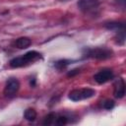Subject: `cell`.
Wrapping results in <instances>:
<instances>
[{
	"label": "cell",
	"mask_w": 126,
	"mask_h": 126,
	"mask_svg": "<svg viewBox=\"0 0 126 126\" xmlns=\"http://www.w3.org/2000/svg\"><path fill=\"white\" fill-rule=\"evenodd\" d=\"M113 52L112 50L106 48V47H95V48H89L86 51V56L90 58L104 60L108 59L112 56Z\"/></svg>",
	"instance_id": "cell-1"
},
{
	"label": "cell",
	"mask_w": 126,
	"mask_h": 126,
	"mask_svg": "<svg viewBox=\"0 0 126 126\" xmlns=\"http://www.w3.org/2000/svg\"><path fill=\"white\" fill-rule=\"evenodd\" d=\"M95 94V91L93 89H80V90H73L69 94V98L73 101H79L82 99L90 98Z\"/></svg>",
	"instance_id": "cell-2"
},
{
	"label": "cell",
	"mask_w": 126,
	"mask_h": 126,
	"mask_svg": "<svg viewBox=\"0 0 126 126\" xmlns=\"http://www.w3.org/2000/svg\"><path fill=\"white\" fill-rule=\"evenodd\" d=\"M20 89V82L15 79V78H11L7 81L5 89H4V94L6 96H13Z\"/></svg>",
	"instance_id": "cell-3"
},
{
	"label": "cell",
	"mask_w": 126,
	"mask_h": 126,
	"mask_svg": "<svg viewBox=\"0 0 126 126\" xmlns=\"http://www.w3.org/2000/svg\"><path fill=\"white\" fill-rule=\"evenodd\" d=\"M113 78V72L111 69H102L98 71L94 76V79L97 84H104Z\"/></svg>",
	"instance_id": "cell-4"
},
{
	"label": "cell",
	"mask_w": 126,
	"mask_h": 126,
	"mask_svg": "<svg viewBox=\"0 0 126 126\" xmlns=\"http://www.w3.org/2000/svg\"><path fill=\"white\" fill-rule=\"evenodd\" d=\"M99 5V0H79L78 7L84 12H89L96 9Z\"/></svg>",
	"instance_id": "cell-5"
},
{
	"label": "cell",
	"mask_w": 126,
	"mask_h": 126,
	"mask_svg": "<svg viewBox=\"0 0 126 126\" xmlns=\"http://www.w3.org/2000/svg\"><path fill=\"white\" fill-rule=\"evenodd\" d=\"M114 96L116 98H122L125 95V83L123 79H118L114 84Z\"/></svg>",
	"instance_id": "cell-6"
},
{
	"label": "cell",
	"mask_w": 126,
	"mask_h": 126,
	"mask_svg": "<svg viewBox=\"0 0 126 126\" xmlns=\"http://www.w3.org/2000/svg\"><path fill=\"white\" fill-rule=\"evenodd\" d=\"M40 57H41L40 53H38V52H36V51H34V50L29 51V52L25 53V54L22 56V58L24 59V61H25V63H26V65H27V64H29V63H32V62H34V61L38 60Z\"/></svg>",
	"instance_id": "cell-7"
},
{
	"label": "cell",
	"mask_w": 126,
	"mask_h": 126,
	"mask_svg": "<svg viewBox=\"0 0 126 126\" xmlns=\"http://www.w3.org/2000/svg\"><path fill=\"white\" fill-rule=\"evenodd\" d=\"M32 43V40L29 38V37H26V36H23V37H19L16 39L15 41V45L20 48V49H25V48H28Z\"/></svg>",
	"instance_id": "cell-8"
},
{
	"label": "cell",
	"mask_w": 126,
	"mask_h": 126,
	"mask_svg": "<svg viewBox=\"0 0 126 126\" xmlns=\"http://www.w3.org/2000/svg\"><path fill=\"white\" fill-rule=\"evenodd\" d=\"M105 28L107 30H111V31H115V32H120L125 30V25L124 23H119V22H110L105 24Z\"/></svg>",
	"instance_id": "cell-9"
},
{
	"label": "cell",
	"mask_w": 126,
	"mask_h": 126,
	"mask_svg": "<svg viewBox=\"0 0 126 126\" xmlns=\"http://www.w3.org/2000/svg\"><path fill=\"white\" fill-rule=\"evenodd\" d=\"M9 64H10V66H11L12 68H19V67H23V66L26 65V63H25L24 59L22 58V56H21V57L13 58V59L9 62Z\"/></svg>",
	"instance_id": "cell-10"
},
{
	"label": "cell",
	"mask_w": 126,
	"mask_h": 126,
	"mask_svg": "<svg viewBox=\"0 0 126 126\" xmlns=\"http://www.w3.org/2000/svg\"><path fill=\"white\" fill-rule=\"evenodd\" d=\"M24 117L28 121H34L36 118V111L33 108H28L24 113Z\"/></svg>",
	"instance_id": "cell-11"
},
{
	"label": "cell",
	"mask_w": 126,
	"mask_h": 126,
	"mask_svg": "<svg viewBox=\"0 0 126 126\" xmlns=\"http://www.w3.org/2000/svg\"><path fill=\"white\" fill-rule=\"evenodd\" d=\"M55 118H56V115L54 113H49L48 115L45 116V118L43 120V124L44 125H50L55 121Z\"/></svg>",
	"instance_id": "cell-12"
},
{
	"label": "cell",
	"mask_w": 126,
	"mask_h": 126,
	"mask_svg": "<svg viewBox=\"0 0 126 126\" xmlns=\"http://www.w3.org/2000/svg\"><path fill=\"white\" fill-rule=\"evenodd\" d=\"M68 64H69V61H68V60H59V61L55 62V67H56L58 70H62V69H64Z\"/></svg>",
	"instance_id": "cell-13"
},
{
	"label": "cell",
	"mask_w": 126,
	"mask_h": 126,
	"mask_svg": "<svg viewBox=\"0 0 126 126\" xmlns=\"http://www.w3.org/2000/svg\"><path fill=\"white\" fill-rule=\"evenodd\" d=\"M55 124H57V125H65V124H67V122H68V119H67V117L66 116H58L57 118H55Z\"/></svg>",
	"instance_id": "cell-14"
},
{
	"label": "cell",
	"mask_w": 126,
	"mask_h": 126,
	"mask_svg": "<svg viewBox=\"0 0 126 126\" xmlns=\"http://www.w3.org/2000/svg\"><path fill=\"white\" fill-rule=\"evenodd\" d=\"M102 106H103L105 109L110 110V109H112V108H113V106H114V101H113V100H111V99H106L105 101H103Z\"/></svg>",
	"instance_id": "cell-15"
},
{
	"label": "cell",
	"mask_w": 126,
	"mask_h": 126,
	"mask_svg": "<svg viewBox=\"0 0 126 126\" xmlns=\"http://www.w3.org/2000/svg\"><path fill=\"white\" fill-rule=\"evenodd\" d=\"M79 72H80V71L77 70V69H76V70H72V71H70V72L68 73V77H73V76H75L76 74H78Z\"/></svg>",
	"instance_id": "cell-16"
},
{
	"label": "cell",
	"mask_w": 126,
	"mask_h": 126,
	"mask_svg": "<svg viewBox=\"0 0 126 126\" xmlns=\"http://www.w3.org/2000/svg\"><path fill=\"white\" fill-rule=\"evenodd\" d=\"M117 2H118V3H120V4L122 5V7H123V8L125 7V0H117Z\"/></svg>",
	"instance_id": "cell-17"
}]
</instances>
